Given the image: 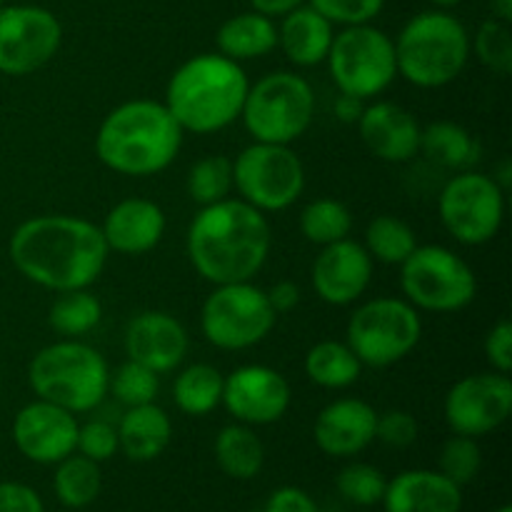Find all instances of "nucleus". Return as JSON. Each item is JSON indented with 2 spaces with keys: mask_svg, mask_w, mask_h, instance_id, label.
I'll return each mask as SVG.
<instances>
[{
  "mask_svg": "<svg viewBox=\"0 0 512 512\" xmlns=\"http://www.w3.org/2000/svg\"><path fill=\"white\" fill-rule=\"evenodd\" d=\"M325 63L340 93L360 100H375L398 78L393 38L373 23L348 25L335 33Z\"/></svg>",
  "mask_w": 512,
  "mask_h": 512,
  "instance_id": "nucleus-9",
  "label": "nucleus"
},
{
  "mask_svg": "<svg viewBox=\"0 0 512 512\" xmlns=\"http://www.w3.org/2000/svg\"><path fill=\"white\" fill-rule=\"evenodd\" d=\"M63 25L40 5L0 8V73L23 78L45 68L58 55Z\"/></svg>",
  "mask_w": 512,
  "mask_h": 512,
  "instance_id": "nucleus-14",
  "label": "nucleus"
},
{
  "mask_svg": "<svg viewBox=\"0 0 512 512\" xmlns=\"http://www.w3.org/2000/svg\"><path fill=\"white\" fill-rule=\"evenodd\" d=\"M278 313L268 293L253 280L215 285L200 308V330L218 350H248L263 343L275 328Z\"/></svg>",
  "mask_w": 512,
  "mask_h": 512,
  "instance_id": "nucleus-11",
  "label": "nucleus"
},
{
  "mask_svg": "<svg viewBox=\"0 0 512 512\" xmlns=\"http://www.w3.org/2000/svg\"><path fill=\"white\" fill-rule=\"evenodd\" d=\"M118 428L108 420H88L85 425H78V443L75 453L85 455L93 463H105L118 453Z\"/></svg>",
  "mask_w": 512,
  "mask_h": 512,
  "instance_id": "nucleus-41",
  "label": "nucleus"
},
{
  "mask_svg": "<svg viewBox=\"0 0 512 512\" xmlns=\"http://www.w3.org/2000/svg\"><path fill=\"white\" fill-rule=\"evenodd\" d=\"M215 460L220 470L233 480H253L263 470L265 448L250 425H225L213 443Z\"/></svg>",
  "mask_w": 512,
  "mask_h": 512,
  "instance_id": "nucleus-28",
  "label": "nucleus"
},
{
  "mask_svg": "<svg viewBox=\"0 0 512 512\" xmlns=\"http://www.w3.org/2000/svg\"><path fill=\"white\" fill-rule=\"evenodd\" d=\"M265 293H268L270 305H273V310L278 315L290 313V310H295L300 305V288L293 280H280V283H275Z\"/></svg>",
  "mask_w": 512,
  "mask_h": 512,
  "instance_id": "nucleus-46",
  "label": "nucleus"
},
{
  "mask_svg": "<svg viewBox=\"0 0 512 512\" xmlns=\"http://www.w3.org/2000/svg\"><path fill=\"white\" fill-rule=\"evenodd\" d=\"M160 390V375L153 373L145 365L135 363V360H125L115 373H110V388L108 393L115 395L118 403L125 408H135V405L155 403Z\"/></svg>",
  "mask_w": 512,
  "mask_h": 512,
  "instance_id": "nucleus-37",
  "label": "nucleus"
},
{
  "mask_svg": "<svg viewBox=\"0 0 512 512\" xmlns=\"http://www.w3.org/2000/svg\"><path fill=\"white\" fill-rule=\"evenodd\" d=\"M365 148L383 163H408L420 150V123L408 108L390 100L365 103L358 123Z\"/></svg>",
  "mask_w": 512,
  "mask_h": 512,
  "instance_id": "nucleus-20",
  "label": "nucleus"
},
{
  "mask_svg": "<svg viewBox=\"0 0 512 512\" xmlns=\"http://www.w3.org/2000/svg\"><path fill=\"white\" fill-rule=\"evenodd\" d=\"M233 188L260 213H280L305 190V165L290 145L253 143L233 160Z\"/></svg>",
  "mask_w": 512,
  "mask_h": 512,
  "instance_id": "nucleus-12",
  "label": "nucleus"
},
{
  "mask_svg": "<svg viewBox=\"0 0 512 512\" xmlns=\"http://www.w3.org/2000/svg\"><path fill=\"white\" fill-rule=\"evenodd\" d=\"M28 383L35 398L48 400L73 415L90 413L108 395L110 368L98 350L75 338H65L33 355Z\"/></svg>",
  "mask_w": 512,
  "mask_h": 512,
  "instance_id": "nucleus-6",
  "label": "nucleus"
},
{
  "mask_svg": "<svg viewBox=\"0 0 512 512\" xmlns=\"http://www.w3.org/2000/svg\"><path fill=\"white\" fill-rule=\"evenodd\" d=\"M173 440V423L160 405H135L118 423V448L133 463H150L168 450Z\"/></svg>",
  "mask_w": 512,
  "mask_h": 512,
  "instance_id": "nucleus-25",
  "label": "nucleus"
},
{
  "mask_svg": "<svg viewBox=\"0 0 512 512\" xmlns=\"http://www.w3.org/2000/svg\"><path fill=\"white\" fill-rule=\"evenodd\" d=\"M225 375L208 363H193L180 370L173 383V400L180 413L205 418L223 405Z\"/></svg>",
  "mask_w": 512,
  "mask_h": 512,
  "instance_id": "nucleus-30",
  "label": "nucleus"
},
{
  "mask_svg": "<svg viewBox=\"0 0 512 512\" xmlns=\"http://www.w3.org/2000/svg\"><path fill=\"white\" fill-rule=\"evenodd\" d=\"M510 175H512V165H510V160L505 158L503 163L498 165V173L493 175V180L505 190V193H508V188H510Z\"/></svg>",
  "mask_w": 512,
  "mask_h": 512,
  "instance_id": "nucleus-50",
  "label": "nucleus"
},
{
  "mask_svg": "<svg viewBox=\"0 0 512 512\" xmlns=\"http://www.w3.org/2000/svg\"><path fill=\"white\" fill-rule=\"evenodd\" d=\"M188 193L200 208L230 198V193H233V160L220 153L200 158L188 173Z\"/></svg>",
  "mask_w": 512,
  "mask_h": 512,
  "instance_id": "nucleus-35",
  "label": "nucleus"
},
{
  "mask_svg": "<svg viewBox=\"0 0 512 512\" xmlns=\"http://www.w3.org/2000/svg\"><path fill=\"white\" fill-rule=\"evenodd\" d=\"M248 88L243 65L220 53H200L170 75L163 103L183 130L213 135L240 118Z\"/></svg>",
  "mask_w": 512,
  "mask_h": 512,
  "instance_id": "nucleus-4",
  "label": "nucleus"
},
{
  "mask_svg": "<svg viewBox=\"0 0 512 512\" xmlns=\"http://www.w3.org/2000/svg\"><path fill=\"white\" fill-rule=\"evenodd\" d=\"M0 388H3V380H0Z\"/></svg>",
  "mask_w": 512,
  "mask_h": 512,
  "instance_id": "nucleus-53",
  "label": "nucleus"
},
{
  "mask_svg": "<svg viewBox=\"0 0 512 512\" xmlns=\"http://www.w3.org/2000/svg\"><path fill=\"white\" fill-rule=\"evenodd\" d=\"M218 53L225 58L243 63V60L265 58L278 48V25L273 18L263 13H238L225 20L215 35Z\"/></svg>",
  "mask_w": 512,
  "mask_h": 512,
  "instance_id": "nucleus-26",
  "label": "nucleus"
},
{
  "mask_svg": "<svg viewBox=\"0 0 512 512\" xmlns=\"http://www.w3.org/2000/svg\"><path fill=\"white\" fill-rule=\"evenodd\" d=\"M100 320H103V305L93 293H88V288L58 293L48 313L50 328L63 338H83L98 328Z\"/></svg>",
  "mask_w": 512,
  "mask_h": 512,
  "instance_id": "nucleus-33",
  "label": "nucleus"
},
{
  "mask_svg": "<svg viewBox=\"0 0 512 512\" xmlns=\"http://www.w3.org/2000/svg\"><path fill=\"white\" fill-rule=\"evenodd\" d=\"M183 133L165 103L128 100L103 118L95 135V155L113 173L150 178L173 165L183 148Z\"/></svg>",
  "mask_w": 512,
  "mask_h": 512,
  "instance_id": "nucleus-3",
  "label": "nucleus"
},
{
  "mask_svg": "<svg viewBox=\"0 0 512 512\" xmlns=\"http://www.w3.org/2000/svg\"><path fill=\"white\" fill-rule=\"evenodd\" d=\"M103 488V475H100L98 463H93L85 455L73 453L55 463L53 475V490L55 498L65 505V508H88L95 503Z\"/></svg>",
  "mask_w": 512,
  "mask_h": 512,
  "instance_id": "nucleus-31",
  "label": "nucleus"
},
{
  "mask_svg": "<svg viewBox=\"0 0 512 512\" xmlns=\"http://www.w3.org/2000/svg\"><path fill=\"white\" fill-rule=\"evenodd\" d=\"M293 390L285 375L268 365H240L225 378L223 405L235 423L273 425L288 413Z\"/></svg>",
  "mask_w": 512,
  "mask_h": 512,
  "instance_id": "nucleus-16",
  "label": "nucleus"
},
{
  "mask_svg": "<svg viewBox=\"0 0 512 512\" xmlns=\"http://www.w3.org/2000/svg\"><path fill=\"white\" fill-rule=\"evenodd\" d=\"M378 413L360 398H338L325 405L313 425L315 445L330 458H353L375 440Z\"/></svg>",
  "mask_w": 512,
  "mask_h": 512,
  "instance_id": "nucleus-21",
  "label": "nucleus"
},
{
  "mask_svg": "<svg viewBox=\"0 0 512 512\" xmlns=\"http://www.w3.org/2000/svg\"><path fill=\"white\" fill-rule=\"evenodd\" d=\"M485 358H488L490 368L495 373L510 375L512 370V323L510 320H500L485 335Z\"/></svg>",
  "mask_w": 512,
  "mask_h": 512,
  "instance_id": "nucleus-43",
  "label": "nucleus"
},
{
  "mask_svg": "<svg viewBox=\"0 0 512 512\" xmlns=\"http://www.w3.org/2000/svg\"><path fill=\"white\" fill-rule=\"evenodd\" d=\"M445 423L455 435L483 438L498 430L512 413V380L503 373H475L460 378L445 395Z\"/></svg>",
  "mask_w": 512,
  "mask_h": 512,
  "instance_id": "nucleus-15",
  "label": "nucleus"
},
{
  "mask_svg": "<svg viewBox=\"0 0 512 512\" xmlns=\"http://www.w3.org/2000/svg\"><path fill=\"white\" fill-rule=\"evenodd\" d=\"M315 118L313 85L298 73L275 70L255 80L245 95L240 120L258 143L290 145L308 133Z\"/></svg>",
  "mask_w": 512,
  "mask_h": 512,
  "instance_id": "nucleus-7",
  "label": "nucleus"
},
{
  "mask_svg": "<svg viewBox=\"0 0 512 512\" xmlns=\"http://www.w3.org/2000/svg\"><path fill=\"white\" fill-rule=\"evenodd\" d=\"M190 348L188 330L165 310H143L125 328V355L153 373L165 375L180 368Z\"/></svg>",
  "mask_w": 512,
  "mask_h": 512,
  "instance_id": "nucleus-19",
  "label": "nucleus"
},
{
  "mask_svg": "<svg viewBox=\"0 0 512 512\" xmlns=\"http://www.w3.org/2000/svg\"><path fill=\"white\" fill-rule=\"evenodd\" d=\"M395 45L398 75L415 88H445L470 60V33L463 20L448 10H425L413 15Z\"/></svg>",
  "mask_w": 512,
  "mask_h": 512,
  "instance_id": "nucleus-5",
  "label": "nucleus"
},
{
  "mask_svg": "<svg viewBox=\"0 0 512 512\" xmlns=\"http://www.w3.org/2000/svg\"><path fill=\"white\" fill-rule=\"evenodd\" d=\"M430 163L445 170H470L480 160V143L468 128L438 120L420 128V150Z\"/></svg>",
  "mask_w": 512,
  "mask_h": 512,
  "instance_id": "nucleus-27",
  "label": "nucleus"
},
{
  "mask_svg": "<svg viewBox=\"0 0 512 512\" xmlns=\"http://www.w3.org/2000/svg\"><path fill=\"white\" fill-rule=\"evenodd\" d=\"M400 290L415 310L458 313L478 293V278L465 258L445 245H418L400 265Z\"/></svg>",
  "mask_w": 512,
  "mask_h": 512,
  "instance_id": "nucleus-8",
  "label": "nucleus"
},
{
  "mask_svg": "<svg viewBox=\"0 0 512 512\" xmlns=\"http://www.w3.org/2000/svg\"><path fill=\"white\" fill-rule=\"evenodd\" d=\"M363 248L373 260L383 265H403L408 255L418 248V235L413 225L405 223L398 215H378L365 228Z\"/></svg>",
  "mask_w": 512,
  "mask_h": 512,
  "instance_id": "nucleus-32",
  "label": "nucleus"
},
{
  "mask_svg": "<svg viewBox=\"0 0 512 512\" xmlns=\"http://www.w3.org/2000/svg\"><path fill=\"white\" fill-rule=\"evenodd\" d=\"M353 230V213L348 205L335 198H318L308 203L300 213V233L313 245H330L350 238Z\"/></svg>",
  "mask_w": 512,
  "mask_h": 512,
  "instance_id": "nucleus-34",
  "label": "nucleus"
},
{
  "mask_svg": "<svg viewBox=\"0 0 512 512\" xmlns=\"http://www.w3.org/2000/svg\"><path fill=\"white\" fill-rule=\"evenodd\" d=\"M305 375L310 383L325 390H345L358 383L363 373V363L350 350L348 343L340 340H320L305 353Z\"/></svg>",
  "mask_w": 512,
  "mask_h": 512,
  "instance_id": "nucleus-29",
  "label": "nucleus"
},
{
  "mask_svg": "<svg viewBox=\"0 0 512 512\" xmlns=\"http://www.w3.org/2000/svg\"><path fill=\"white\" fill-rule=\"evenodd\" d=\"M0 512H45L43 500L23 483H0Z\"/></svg>",
  "mask_w": 512,
  "mask_h": 512,
  "instance_id": "nucleus-44",
  "label": "nucleus"
},
{
  "mask_svg": "<svg viewBox=\"0 0 512 512\" xmlns=\"http://www.w3.org/2000/svg\"><path fill=\"white\" fill-rule=\"evenodd\" d=\"M265 512H318V505L305 490L280 488L270 495Z\"/></svg>",
  "mask_w": 512,
  "mask_h": 512,
  "instance_id": "nucleus-45",
  "label": "nucleus"
},
{
  "mask_svg": "<svg viewBox=\"0 0 512 512\" xmlns=\"http://www.w3.org/2000/svg\"><path fill=\"white\" fill-rule=\"evenodd\" d=\"M375 440L388 448H410L418 440V420L405 410H388L378 413L375 423Z\"/></svg>",
  "mask_w": 512,
  "mask_h": 512,
  "instance_id": "nucleus-42",
  "label": "nucleus"
},
{
  "mask_svg": "<svg viewBox=\"0 0 512 512\" xmlns=\"http://www.w3.org/2000/svg\"><path fill=\"white\" fill-rule=\"evenodd\" d=\"M338 493L343 495L348 503L353 505H378L383 503L385 488H388V480L380 473L378 468L368 463H353L345 465L338 475Z\"/></svg>",
  "mask_w": 512,
  "mask_h": 512,
  "instance_id": "nucleus-38",
  "label": "nucleus"
},
{
  "mask_svg": "<svg viewBox=\"0 0 512 512\" xmlns=\"http://www.w3.org/2000/svg\"><path fill=\"white\" fill-rule=\"evenodd\" d=\"M163 208L148 198H125L105 215L100 233L110 253L145 255L160 245L165 235Z\"/></svg>",
  "mask_w": 512,
  "mask_h": 512,
  "instance_id": "nucleus-22",
  "label": "nucleus"
},
{
  "mask_svg": "<svg viewBox=\"0 0 512 512\" xmlns=\"http://www.w3.org/2000/svg\"><path fill=\"white\" fill-rule=\"evenodd\" d=\"M78 420L73 413L35 398L13 420V443L23 458L38 465H55L75 453Z\"/></svg>",
  "mask_w": 512,
  "mask_h": 512,
  "instance_id": "nucleus-17",
  "label": "nucleus"
},
{
  "mask_svg": "<svg viewBox=\"0 0 512 512\" xmlns=\"http://www.w3.org/2000/svg\"><path fill=\"white\" fill-rule=\"evenodd\" d=\"M438 213L445 230L463 245H485L500 233L505 220V190L493 175L460 170L443 185Z\"/></svg>",
  "mask_w": 512,
  "mask_h": 512,
  "instance_id": "nucleus-13",
  "label": "nucleus"
},
{
  "mask_svg": "<svg viewBox=\"0 0 512 512\" xmlns=\"http://www.w3.org/2000/svg\"><path fill=\"white\" fill-rule=\"evenodd\" d=\"M490 10H493V18L510 23L512 20V0H490Z\"/></svg>",
  "mask_w": 512,
  "mask_h": 512,
  "instance_id": "nucleus-49",
  "label": "nucleus"
},
{
  "mask_svg": "<svg viewBox=\"0 0 512 512\" xmlns=\"http://www.w3.org/2000/svg\"><path fill=\"white\" fill-rule=\"evenodd\" d=\"M480 465H483V453H480L475 438L453 435L440 450V473L460 488L478 478Z\"/></svg>",
  "mask_w": 512,
  "mask_h": 512,
  "instance_id": "nucleus-39",
  "label": "nucleus"
},
{
  "mask_svg": "<svg viewBox=\"0 0 512 512\" xmlns=\"http://www.w3.org/2000/svg\"><path fill=\"white\" fill-rule=\"evenodd\" d=\"M495 512H512V508H510V505H503V508L495 510Z\"/></svg>",
  "mask_w": 512,
  "mask_h": 512,
  "instance_id": "nucleus-52",
  "label": "nucleus"
},
{
  "mask_svg": "<svg viewBox=\"0 0 512 512\" xmlns=\"http://www.w3.org/2000/svg\"><path fill=\"white\" fill-rule=\"evenodd\" d=\"M0 8H3V0H0Z\"/></svg>",
  "mask_w": 512,
  "mask_h": 512,
  "instance_id": "nucleus-54",
  "label": "nucleus"
},
{
  "mask_svg": "<svg viewBox=\"0 0 512 512\" xmlns=\"http://www.w3.org/2000/svg\"><path fill=\"white\" fill-rule=\"evenodd\" d=\"M335 38V25L310 5L290 10L278 25V48L298 68L325 63Z\"/></svg>",
  "mask_w": 512,
  "mask_h": 512,
  "instance_id": "nucleus-24",
  "label": "nucleus"
},
{
  "mask_svg": "<svg viewBox=\"0 0 512 512\" xmlns=\"http://www.w3.org/2000/svg\"><path fill=\"white\" fill-rule=\"evenodd\" d=\"M470 53L490 70V73L505 75L512 73V30L510 23L498 18H488L478 25L470 38Z\"/></svg>",
  "mask_w": 512,
  "mask_h": 512,
  "instance_id": "nucleus-36",
  "label": "nucleus"
},
{
  "mask_svg": "<svg viewBox=\"0 0 512 512\" xmlns=\"http://www.w3.org/2000/svg\"><path fill=\"white\" fill-rule=\"evenodd\" d=\"M273 230L268 215L240 198L203 205L188 228V258L213 285L253 280L268 263Z\"/></svg>",
  "mask_w": 512,
  "mask_h": 512,
  "instance_id": "nucleus-2",
  "label": "nucleus"
},
{
  "mask_svg": "<svg viewBox=\"0 0 512 512\" xmlns=\"http://www.w3.org/2000/svg\"><path fill=\"white\" fill-rule=\"evenodd\" d=\"M310 8L318 10L333 25H365L373 23L385 8V0H308Z\"/></svg>",
  "mask_w": 512,
  "mask_h": 512,
  "instance_id": "nucleus-40",
  "label": "nucleus"
},
{
  "mask_svg": "<svg viewBox=\"0 0 512 512\" xmlns=\"http://www.w3.org/2000/svg\"><path fill=\"white\" fill-rule=\"evenodd\" d=\"M428 3H433L435 8L440 10H448V8H455V5H460L463 0H428Z\"/></svg>",
  "mask_w": 512,
  "mask_h": 512,
  "instance_id": "nucleus-51",
  "label": "nucleus"
},
{
  "mask_svg": "<svg viewBox=\"0 0 512 512\" xmlns=\"http://www.w3.org/2000/svg\"><path fill=\"white\" fill-rule=\"evenodd\" d=\"M385 512H460L463 490L440 470H405L388 480Z\"/></svg>",
  "mask_w": 512,
  "mask_h": 512,
  "instance_id": "nucleus-23",
  "label": "nucleus"
},
{
  "mask_svg": "<svg viewBox=\"0 0 512 512\" xmlns=\"http://www.w3.org/2000/svg\"><path fill=\"white\" fill-rule=\"evenodd\" d=\"M10 263L30 283L53 293L90 288L108 263L100 225L78 215H35L10 235Z\"/></svg>",
  "mask_w": 512,
  "mask_h": 512,
  "instance_id": "nucleus-1",
  "label": "nucleus"
},
{
  "mask_svg": "<svg viewBox=\"0 0 512 512\" xmlns=\"http://www.w3.org/2000/svg\"><path fill=\"white\" fill-rule=\"evenodd\" d=\"M365 103H368V100H360V98H355V95L340 93L333 103L335 118H338L340 123L355 125L360 120V115H363Z\"/></svg>",
  "mask_w": 512,
  "mask_h": 512,
  "instance_id": "nucleus-47",
  "label": "nucleus"
},
{
  "mask_svg": "<svg viewBox=\"0 0 512 512\" xmlns=\"http://www.w3.org/2000/svg\"><path fill=\"white\" fill-rule=\"evenodd\" d=\"M305 3H308V0H250L255 13H263L273 20L283 18V15H288L290 10L300 8V5Z\"/></svg>",
  "mask_w": 512,
  "mask_h": 512,
  "instance_id": "nucleus-48",
  "label": "nucleus"
},
{
  "mask_svg": "<svg viewBox=\"0 0 512 512\" xmlns=\"http://www.w3.org/2000/svg\"><path fill=\"white\" fill-rule=\"evenodd\" d=\"M423 338L420 313L405 298H373L348 320L350 345L363 368H390L408 358Z\"/></svg>",
  "mask_w": 512,
  "mask_h": 512,
  "instance_id": "nucleus-10",
  "label": "nucleus"
},
{
  "mask_svg": "<svg viewBox=\"0 0 512 512\" xmlns=\"http://www.w3.org/2000/svg\"><path fill=\"white\" fill-rule=\"evenodd\" d=\"M373 268L375 260L370 258L363 243L345 238L320 248L310 268V280L315 295L323 303L343 308L363 298L373 283Z\"/></svg>",
  "mask_w": 512,
  "mask_h": 512,
  "instance_id": "nucleus-18",
  "label": "nucleus"
}]
</instances>
